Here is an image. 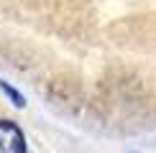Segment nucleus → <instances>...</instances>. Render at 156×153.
<instances>
[{
    "label": "nucleus",
    "mask_w": 156,
    "mask_h": 153,
    "mask_svg": "<svg viewBox=\"0 0 156 153\" xmlns=\"http://www.w3.org/2000/svg\"><path fill=\"white\" fill-rule=\"evenodd\" d=\"M0 89H3V92H5V94H8V97L13 100V105H16V107H26V100H23V94L18 92V89H13V87L8 84V82H3V79H0Z\"/></svg>",
    "instance_id": "2"
},
{
    "label": "nucleus",
    "mask_w": 156,
    "mask_h": 153,
    "mask_svg": "<svg viewBox=\"0 0 156 153\" xmlns=\"http://www.w3.org/2000/svg\"><path fill=\"white\" fill-rule=\"evenodd\" d=\"M0 153H28L23 130L10 120H0Z\"/></svg>",
    "instance_id": "1"
}]
</instances>
